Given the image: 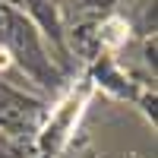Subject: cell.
<instances>
[{
  "label": "cell",
  "instance_id": "6da1fadb",
  "mask_svg": "<svg viewBox=\"0 0 158 158\" xmlns=\"http://www.w3.org/2000/svg\"><path fill=\"white\" fill-rule=\"evenodd\" d=\"M127 35H130V25L120 16H111L108 22H101V29H98V38H101L104 48H120L127 41Z\"/></svg>",
  "mask_w": 158,
  "mask_h": 158
},
{
  "label": "cell",
  "instance_id": "7a4b0ae2",
  "mask_svg": "<svg viewBox=\"0 0 158 158\" xmlns=\"http://www.w3.org/2000/svg\"><path fill=\"white\" fill-rule=\"evenodd\" d=\"M10 63H13V57H10V51H6V48H0V70H6Z\"/></svg>",
  "mask_w": 158,
  "mask_h": 158
}]
</instances>
